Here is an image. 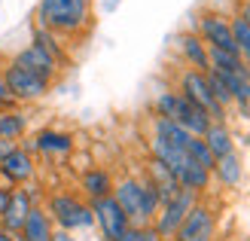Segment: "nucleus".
Returning a JSON list of instances; mask_svg holds the SVG:
<instances>
[{"label":"nucleus","mask_w":250,"mask_h":241,"mask_svg":"<svg viewBox=\"0 0 250 241\" xmlns=\"http://www.w3.org/2000/svg\"><path fill=\"white\" fill-rule=\"evenodd\" d=\"M34 22L70 43L89 34L95 22V9H92V0H40Z\"/></svg>","instance_id":"obj_1"},{"label":"nucleus","mask_w":250,"mask_h":241,"mask_svg":"<svg viewBox=\"0 0 250 241\" xmlns=\"http://www.w3.org/2000/svg\"><path fill=\"white\" fill-rule=\"evenodd\" d=\"M113 198L131 226H149L159 214V196L144 174H122L113 183Z\"/></svg>","instance_id":"obj_2"},{"label":"nucleus","mask_w":250,"mask_h":241,"mask_svg":"<svg viewBox=\"0 0 250 241\" xmlns=\"http://www.w3.org/2000/svg\"><path fill=\"white\" fill-rule=\"evenodd\" d=\"M43 208L49 214V220L55 223V229H64V232H73V235L95 229L92 205L77 189H49L46 198H43Z\"/></svg>","instance_id":"obj_3"},{"label":"nucleus","mask_w":250,"mask_h":241,"mask_svg":"<svg viewBox=\"0 0 250 241\" xmlns=\"http://www.w3.org/2000/svg\"><path fill=\"white\" fill-rule=\"evenodd\" d=\"M153 113L156 116H165V119H174L192 137H202L210 129V122H214L202 107H195L192 101H186L174 86H165V88H159L153 95Z\"/></svg>","instance_id":"obj_4"},{"label":"nucleus","mask_w":250,"mask_h":241,"mask_svg":"<svg viewBox=\"0 0 250 241\" xmlns=\"http://www.w3.org/2000/svg\"><path fill=\"white\" fill-rule=\"evenodd\" d=\"M174 88H177V92H180L186 101H192L195 107H202L214 122H229V110L217 104L214 92H210V80H208L205 70L180 67L177 77H174Z\"/></svg>","instance_id":"obj_5"},{"label":"nucleus","mask_w":250,"mask_h":241,"mask_svg":"<svg viewBox=\"0 0 250 241\" xmlns=\"http://www.w3.org/2000/svg\"><path fill=\"white\" fill-rule=\"evenodd\" d=\"M189 31H195L198 37H202L208 49L238 52L235 37H232V19H229V12H223V9H217V6L198 9L195 16H192V22H189Z\"/></svg>","instance_id":"obj_6"},{"label":"nucleus","mask_w":250,"mask_h":241,"mask_svg":"<svg viewBox=\"0 0 250 241\" xmlns=\"http://www.w3.org/2000/svg\"><path fill=\"white\" fill-rule=\"evenodd\" d=\"M24 150H31L37 159H46V162H67L77 150V137L67 129H55V125H43V129L31 131L28 137L21 141Z\"/></svg>","instance_id":"obj_7"},{"label":"nucleus","mask_w":250,"mask_h":241,"mask_svg":"<svg viewBox=\"0 0 250 241\" xmlns=\"http://www.w3.org/2000/svg\"><path fill=\"white\" fill-rule=\"evenodd\" d=\"M171 241H220V211L205 196L192 205Z\"/></svg>","instance_id":"obj_8"},{"label":"nucleus","mask_w":250,"mask_h":241,"mask_svg":"<svg viewBox=\"0 0 250 241\" xmlns=\"http://www.w3.org/2000/svg\"><path fill=\"white\" fill-rule=\"evenodd\" d=\"M0 73H3V83L9 88V95L16 98V104H21V107L40 104V101H46L49 92H52V83L34 77V73H28L19 65H12V61H3V65H0Z\"/></svg>","instance_id":"obj_9"},{"label":"nucleus","mask_w":250,"mask_h":241,"mask_svg":"<svg viewBox=\"0 0 250 241\" xmlns=\"http://www.w3.org/2000/svg\"><path fill=\"white\" fill-rule=\"evenodd\" d=\"M37 174H40L37 156L31 153V150H24L21 144H16L3 159H0V183H6V186H12V189L34 183Z\"/></svg>","instance_id":"obj_10"},{"label":"nucleus","mask_w":250,"mask_h":241,"mask_svg":"<svg viewBox=\"0 0 250 241\" xmlns=\"http://www.w3.org/2000/svg\"><path fill=\"white\" fill-rule=\"evenodd\" d=\"M202 198V196H195L192 189H180L174 198H168L165 205H159V214H156V220H153V229L159 232L162 241H171L174 235H177L180 229V223L186 220V214L192 211V205Z\"/></svg>","instance_id":"obj_11"},{"label":"nucleus","mask_w":250,"mask_h":241,"mask_svg":"<svg viewBox=\"0 0 250 241\" xmlns=\"http://www.w3.org/2000/svg\"><path fill=\"white\" fill-rule=\"evenodd\" d=\"M92 214H95V229L101 232L104 241H119L122 232L131 226L128 217H125V211L116 205V198H113V196L92 201Z\"/></svg>","instance_id":"obj_12"},{"label":"nucleus","mask_w":250,"mask_h":241,"mask_svg":"<svg viewBox=\"0 0 250 241\" xmlns=\"http://www.w3.org/2000/svg\"><path fill=\"white\" fill-rule=\"evenodd\" d=\"M9 61H12V65H19V67H24L28 73H34V77H40V80H46V83H52V86H55V80L61 77V70H64L52 55H46L43 49H37L34 43L21 46Z\"/></svg>","instance_id":"obj_13"},{"label":"nucleus","mask_w":250,"mask_h":241,"mask_svg":"<svg viewBox=\"0 0 250 241\" xmlns=\"http://www.w3.org/2000/svg\"><path fill=\"white\" fill-rule=\"evenodd\" d=\"M113 183H116V177L110 168H104V165H85L77 177V193L92 205L98 198L113 196Z\"/></svg>","instance_id":"obj_14"},{"label":"nucleus","mask_w":250,"mask_h":241,"mask_svg":"<svg viewBox=\"0 0 250 241\" xmlns=\"http://www.w3.org/2000/svg\"><path fill=\"white\" fill-rule=\"evenodd\" d=\"M174 52H177V58L183 61V67H192V70H210V55H208V46L205 40L198 37L195 31H180L177 37H174Z\"/></svg>","instance_id":"obj_15"},{"label":"nucleus","mask_w":250,"mask_h":241,"mask_svg":"<svg viewBox=\"0 0 250 241\" xmlns=\"http://www.w3.org/2000/svg\"><path fill=\"white\" fill-rule=\"evenodd\" d=\"M34 208H37V201L31 198L28 186L12 189L9 205H6L3 214H0V229L9 232V235H19V232H21V226H24V220L31 217V211H34Z\"/></svg>","instance_id":"obj_16"},{"label":"nucleus","mask_w":250,"mask_h":241,"mask_svg":"<svg viewBox=\"0 0 250 241\" xmlns=\"http://www.w3.org/2000/svg\"><path fill=\"white\" fill-rule=\"evenodd\" d=\"M146 180H149V186L156 189V196H159V205H165L168 198H174L180 193V183H177V177L171 174V168L165 162H159V159H153L149 156L146 159V165H144V171H141Z\"/></svg>","instance_id":"obj_17"},{"label":"nucleus","mask_w":250,"mask_h":241,"mask_svg":"<svg viewBox=\"0 0 250 241\" xmlns=\"http://www.w3.org/2000/svg\"><path fill=\"white\" fill-rule=\"evenodd\" d=\"M28 134H31V113H28V107L16 104V107L0 110V141L21 144Z\"/></svg>","instance_id":"obj_18"},{"label":"nucleus","mask_w":250,"mask_h":241,"mask_svg":"<svg viewBox=\"0 0 250 241\" xmlns=\"http://www.w3.org/2000/svg\"><path fill=\"white\" fill-rule=\"evenodd\" d=\"M210 177H214V183L223 186V189H238L241 180H244V159H241L238 150L229 153V156H223V159H217Z\"/></svg>","instance_id":"obj_19"},{"label":"nucleus","mask_w":250,"mask_h":241,"mask_svg":"<svg viewBox=\"0 0 250 241\" xmlns=\"http://www.w3.org/2000/svg\"><path fill=\"white\" fill-rule=\"evenodd\" d=\"M31 43L37 46V49H43L46 55H52L61 67L67 65V58H70V49H67V40H61L58 34H52V31H46V28H40V24H31Z\"/></svg>","instance_id":"obj_20"},{"label":"nucleus","mask_w":250,"mask_h":241,"mask_svg":"<svg viewBox=\"0 0 250 241\" xmlns=\"http://www.w3.org/2000/svg\"><path fill=\"white\" fill-rule=\"evenodd\" d=\"M52 235H55V223L49 220V214H46L43 205H37V208L31 211V217L24 220L21 232H19L16 238H19V241H52Z\"/></svg>","instance_id":"obj_21"},{"label":"nucleus","mask_w":250,"mask_h":241,"mask_svg":"<svg viewBox=\"0 0 250 241\" xmlns=\"http://www.w3.org/2000/svg\"><path fill=\"white\" fill-rule=\"evenodd\" d=\"M202 141H205V147L210 150V156L214 159H223V156H229V153H235V134H232V129H229V122H210V129L202 134Z\"/></svg>","instance_id":"obj_22"},{"label":"nucleus","mask_w":250,"mask_h":241,"mask_svg":"<svg viewBox=\"0 0 250 241\" xmlns=\"http://www.w3.org/2000/svg\"><path fill=\"white\" fill-rule=\"evenodd\" d=\"M210 55V70L217 73H238V70H247L250 65L238 55V52H223V49H208Z\"/></svg>","instance_id":"obj_23"},{"label":"nucleus","mask_w":250,"mask_h":241,"mask_svg":"<svg viewBox=\"0 0 250 241\" xmlns=\"http://www.w3.org/2000/svg\"><path fill=\"white\" fill-rule=\"evenodd\" d=\"M186 156H189L195 165H202V168L205 171H214V156H210V150L205 147V141H202V137H192V141H189V147H186Z\"/></svg>","instance_id":"obj_24"},{"label":"nucleus","mask_w":250,"mask_h":241,"mask_svg":"<svg viewBox=\"0 0 250 241\" xmlns=\"http://www.w3.org/2000/svg\"><path fill=\"white\" fill-rule=\"evenodd\" d=\"M119 241H162V238L153 229V223H149V226H128V229L122 232Z\"/></svg>","instance_id":"obj_25"},{"label":"nucleus","mask_w":250,"mask_h":241,"mask_svg":"<svg viewBox=\"0 0 250 241\" xmlns=\"http://www.w3.org/2000/svg\"><path fill=\"white\" fill-rule=\"evenodd\" d=\"M229 16H238L247 28H250V0H235V6H232Z\"/></svg>","instance_id":"obj_26"},{"label":"nucleus","mask_w":250,"mask_h":241,"mask_svg":"<svg viewBox=\"0 0 250 241\" xmlns=\"http://www.w3.org/2000/svg\"><path fill=\"white\" fill-rule=\"evenodd\" d=\"M3 107H16V98L9 95V88L3 83V73H0V110H3Z\"/></svg>","instance_id":"obj_27"},{"label":"nucleus","mask_w":250,"mask_h":241,"mask_svg":"<svg viewBox=\"0 0 250 241\" xmlns=\"http://www.w3.org/2000/svg\"><path fill=\"white\" fill-rule=\"evenodd\" d=\"M9 196H12V186H6V183H0V214L6 211V205H9Z\"/></svg>","instance_id":"obj_28"},{"label":"nucleus","mask_w":250,"mask_h":241,"mask_svg":"<svg viewBox=\"0 0 250 241\" xmlns=\"http://www.w3.org/2000/svg\"><path fill=\"white\" fill-rule=\"evenodd\" d=\"M52 241H77V235H73V232H64V229H55Z\"/></svg>","instance_id":"obj_29"},{"label":"nucleus","mask_w":250,"mask_h":241,"mask_svg":"<svg viewBox=\"0 0 250 241\" xmlns=\"http://www.w3.org/2000/svg\"><path fill=\"white\" fill-rule=\"evenodd\" d=\"M12 147H16L12 141H0V159H3V156L9 153V150H12Z\"/></svg>","instance_id":"obj_30"},{"label":"nucleus","mask_w":250,"mask_h":241,"mask_svg":"<svg viewBox=\"0 0 250 241\" xmlns=\"http://www.w3.org/2000/svg\"><path fill=\"white\" fill-rule=\"evenodd\" d=\"M0 241H19L16 235H9V232H3V229H0Z\"/></svg>","instance_id":"obj_31"}]
</instances>
